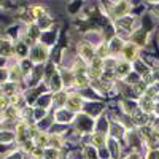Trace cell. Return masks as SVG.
<instances>
[{
    "label": "cell",
    "mask_w": 159,
    "mask_h": 159,
    "mask_svg": "<svg viewBox=\"0 0 159 159\" xmlns=\"http://www.w3.org/2000/svg\"><path fill=\"white\" fill-rule=\"evenodd\" d=\"M48 48L43 46V45H35L30 51V57L34 62H45L48 59Z\"/></svg>",
    "instance_id": "cell-6"
},
{
    "label": "cell",
    "mask_w": 159,
    "mask_h": 159,
    "mask_svg": "<svg viewBox=\"0 0 159 159\" xmlns=\"http://www.w3.org/2000/svg\"><path fill=\"white\" fill-rule=\"evenodd\" d=\"M153 111L159 116V102H156V103H154V110H153Z\"/></svg>",
    "instance_id": "cell-44"
},
{
    "label": "cell",
    "mask_w": 159,
    "mask_h": 159,
    "mask_svg": "<svg viewBox=\"0 0 159 159\" xmlns=\"http://www.w3.org/2000/svg\"><path fill=\"white\" fill-rule=\"evenodd\" d=\"M139 107H140V110L143 111V113H151L153 110H154V103H153V99H150V97H142L140 99V103H139Z\"/></svg>",
    "instance_id": "cell-13"
},
{
    "label": "cell",
    "mask_w": 159,
    "mask_h": 159,
    "mask_svg": "<svg viewBox=\"0 0 159 159\" xmlns=\"http://www.w3.org/2000/svg\"><path fill=\"white\" fill-rule=\"evenodd\" d=\"M78 52H80V56H81V59L86 61V62H91L96 57V48L91 43H86V42L78 45Z\"/></svg>",
    "instance_id": "cell-3"
},
{
    "label": "cell",
    "mask_w": 159,
    "mask_h": 159,
    "mask_svg": "<svg viewBox=\"0 0 159 159\" xmlns=\"http://www.w3.org/2000/svg\"><path fill=\"white\" fill-rule=\"evenodd\" d=\"M121 54L124 57L126 62H132V61H135L137 59V54H139V48L135 45H132V43H124V48L121 51Z\"/></svg>",
    "instance_id": "cell-8"
},
{
    "label": "cell",
    "mask_w": 159,
    "mask_h": 159,
    "mask_svg": "<svg viewBox=\"0 0 159 159\" xmlns=\"http://www.w3.org/2000/svg\"><path fill=\"white\" fill-rule=\"evenodd\" d=\"M148 119H150V116H148L147 113H143V111H142V113H134V115H132V121H134V124L139 126V127L147 126Z\"/></svg>",
    "instance_id": "cell-15"
},
{
    "label": "cell",
    "mask_w": 159,
    "mask_h": 159,
    "mask_svg": "<svg viewBox=\"0 0 159 159\" xmlns=\"http://www.w3.org/2000/svg\"><path fill=\"white\" fill-rule=\"evenodd\" d=\"M148 34L145 32L143 29H137V30H134L130 34V43L132 45H135L137 48L139 46H145L147 45V42H148Z\"/></svg>",
    "instance_id": "cell-7"
},
{
    "label": "cell",
    "mask_w": 159,
    "mask_h": 159,
    "mask_svg": "<svg viewBox=\"0 0 159 159\" xmlns=\"http://www.w3.org/2000/svg\"><path fill=\"white\" fill-rule=\"evenodd\" d=\"M107 46H108V52H110V54H119V52L123 51V48H124V42L121 38H118V37H113Z\"/></svg>",
    "instance_id": "cell-9"
},
{
    "label": "cell",
    "mask_w": 159,
    "mask_h": 159,
    "mask_svg": "<svg viewBox=\"0 0 159 159\" xmlns=\"http://www.w3.org/2000/svg\"><path fill=\"white\" fill-rule=\"evenodd\" d=\"M147 159H159V151L157 150H150L147 153Z\"/></svg>",
    "instance_id": "cell-39"
},
{
    "label": "cell",
    "mask_w": 159,
    "mask_h": 159,
    "mask_svg": "<svg viewBox=\"0 0 159 159\" xmlns=\"http://www.w3.org/2000/svg\"><path fill=\"white\" fill-rule=\"evenodd\" d=\"M16 54L19 57H25V54H27V46H25L24 43H19L18 48H16Z\"/></svg>",
    "instance_id": "cell-31"
},
{
    "label": "cell",
    "mask_w": 159,
    "mask_h": 159,
    "mask_svg": "<svg viewBox=\"0 0 159 159\" xmlns=\"http://www.w3.org/2000/svg\"><path fill=\"white\" fill-rule=\"evenodd\" d=\"M151 13H153L154 16H157V18H159V3H157V5L153 8V11H151Z\"/></svg>",
    "instance_id": "cell-42"
},
{
    "label": "cell",
    "mask_w": 159,
    "mask_h": 159,
    "mask_svg": "<svg viewBox=\"0 0 159 159\" xmlns=\"http://www.w3.org/2000/svg\"><path fill=\"white\" fill-rule=\"evenodd\" d=\"M16 135L13 134V132H0V140L2 142H10V140H13Z\"/></svg>",
    "instance_id": "cell-33"
},
{
    "label": "cell",
    "mask_w": 159,
    "mask_h": 159,
    "mask_svg": "<svg viewBox=\"0 0 159 159\" xmlns=\"http://www.w3.org/2000/svg\"><path fill=\"white\" fill-rule=\"evenodd\" d=\"M151 75H153V78H154V80H159V69H154Z\"/></svg>",
    "instance_id": "cell-43"
},
{
    "label": "cell",
    "mask_w": 159,
    "mask_h": 159,
    "mask_svg": "<svg viewBox=\"0 0 159 159\" xmlns=\"http://www.w3.org/2000/svg\"><path fill=\"white\" fill-rule=\"evenodd\" d=\"M107 145H108V148H110V154H111L113 157H118V154H119V145H118V140L110 139V140H107Z\"/></svg>",
    "instance_id": "cell-20"
},
{
    "label": "cell",
    "mask_w": 159,
    "mask_h": 159,
    "mask_svg": "<svg viewBox=\"0 0 159 159\" xmlns=\"http://www.w3.org/2000/svg\"><path fill=\"white\" fill-rule=\"evenodd\" d=\"M73 76H75V84H76L78 88H86V86H88L89 78H88L86 69L83 67V65H78V67H75Z\"/></svg>",
    "instance_id": "cell-5"
},
{
    "label": "cell",
    "mask_w": 159,
    "mask_h": 159,
    "mask_svg": "<svg viewBox=\"0 0 159 159\" xmlns=\"http://www.w3.org/2000/svg\"><path fill=\"white\" fill-rule=\"evenodd\" d=\"M0 119H2V115H0Z\"/></svg>",
    "instance_id": "cell-45"
},
{
    "label": "cell",
    "mask_w": 159,
    "mask_h": 159,
    "mask_svg": "<svg viewBox=\"0 0 159 159\" xmlns=\"http://www.w3.org/2000/svg\"><path fill=\"white\" fill-rule=\"evenodd\" d=\"M29 135V129H27V124L25 123H21L18 126V130H16V137L19 139V142H24Z\"/></svg>",
    "instance_id": "cell-18"
},
{
    "label": "cell",
    "mask_w": 159,
    "mask_h": 159,
    "mask_svg": "<svg viewBox=\"0 0 159 159\" xmlns=\"http://www.w3.org/2000/svg\"><path fill=\"white\" fill-rule=\"evenodd\" d=\"M16 113H18V108H15V107H8V108H7L5 116L11 119V118H15V116H16Z\"/></svg>",
    "instance_id": "cell-37"
},
{
    "label": "cell",
    "mask_w": 159,
    "mask_h": 159,
    "mask_svg": "<svg viewBox=\"0 0 159 159\" xmlns=\"http://www.w3.org/2000/svg\"><path fill=\"white\" fill-rule=\"evenodd\" d=\"M10 107V100L7 96H0V110H5Z\"/></svg>",
    "instance_id": "cell-35"
},
{
    "label": "cell",
    "mask_w": 159,
    "mask_h": 159,
    "mask_svg": "<svg viewBox=\"0 0 159 159\" xmlns=\"http://www.w3.org/2000/svg\"><path fill=\"white\" fill-rule=\"evenodd\" d=\"M130 72H132V65H130L129 62H126V61L118 62L116 67H115V73H116V76H119V78L127 76Z\"/></svg>",
    "instance_id": "cell-10"
},
{
    "label": "cell",
    "mask_w": 159,
    "mask_h": 159,
    "mask_svg": "<svg viewBox=\"0 0 159 159\" xmlns=\"http://www.w3.org/2000/svg\"><path fill=\"white\" fill-rule=\"evenodd\" d=\"M48 135H45V134H42V132H40V134L35 137V145H37V147L38 148H43V147H46V145H48Z\"/></svg>",
    "instance_id": "cell-26"
},
{
    "label": "cell",
    "mask_w": 159,
    "mask_h": 159,
    "mask_svg": "<svg viewBox=\"0 0 159 159\" xmlns=\"http://www.w3.org/2000/svg\"><path fill=\"white\" fill-rule=\"evenodd\" d=\"M45 157L46 159H59V151L54 150V148H51V150L45 151Z\"/></svg>",
    "instance_id": "cell-32"
},
{
    "label": "cell",
    "mask_w": 159,
    "mask_h": 159,
    "mask_svg": "<svg viewBox=\"0 0 159 159\" xmlns=\"http://www.w3.org/2000/svg\"><path fill=\"white\" fill-rule=\"evenodd\" d=\"M134 24H135V19L132 16H124L121 19H118V25H121V29L130 32L132 29H134Z\"/></svg>",
    "instance_id": "cell-14"
},
{
    "label": "cell",
    "mask_w": 159,
    "mask_h": 159,
    "mask_svg": "<svg viewBox=\"0 0 159 159\" xmlns=\"http://www.w3.org/2000/svg\"><path fill=\"white\" fill-rule=\"evenodd\" d=\"M129 10H130L129 2H118V3L110 5V15L115 19H121L124 16H129Z\"/></svg>",
    "instance_id": "cell-2"
},
{
    "label": "cell",
    "mask_w": 159,
    "mask_h": 159,
    "mask_svg": "<svg viewBox=\"0 0 159 159\" xmlns=\"http://www.w3.org/2000/svg\"><path fill=\"white\" fill-rule=\"evenodd\" d=\"M0 49H2L0 52H2L3 56H8L10 52H11V46H10L8 43H5V42H2V45H0Z\"/></svg>",
    "instance_id": "cell-36"
},
{
    "label": "cell",
    "mask_w": 159,
    "mask_h": 159,
    "mask_svg": "<svg viewBox=\"0 0 159 159\" xmlns=\"http://www.w3.org/2000/svg\"><path fill=\"white\" fill-rule=\"evenodd\" d=\"M56 119L59 123H70V121H73L75 119V115L70 111V110H67V108H61L57 113H56Z\"/></svg>",
    "instance_id": "cell-12"
},
{
    "label": "cell",
    "mask_w": 159,
    "mask_h": 159,
    "mask_svg": "<svg viewBox=\"0 0 159 159\" xmlns=\"http://www.w3.org/2000/svg\"><path fill=\"white\" fill-rule=\"evenodd\" d=\"M134 69H135V73H137V75L140 73V75H143V76H145L147 73H150L148 67H145V64H143L142 61H135V67H134Z\"/></svg>",
    "instance_id": "cell-28"
},
{
    "label": "cell",
    "mask_w": 159,
    "mask_h": 159,
    "mask_svg": "<svg viewBox=\"0 0 159 159\" xmlns=\"http://www.w3.org/2000/svg\"><path fill=\"white\" fill-rule=\"evenodd\" d=\"M52 100L56 102V105L62 107V105H65V102H67V94H65V92H62V91H59V92H56V94H54Z\"/></svg>",
    "instance_id": "cell-22"
},
{
    "label": "cell",
    "mask_w": 159,
    "mask_h": 159,
    "mask_svg": "<svg viewBox=\"0 0 159 159\" xmlns=\"http://www.w3.org/2000/svg\"><path fill=\"white\" fill-rule=\"evenodd\" d=\"M129 143L130 145H134V147H140L142 145V137H140V134H137V132H129Z\"/></svg>",
    "instance_id": "cell-27"
},
{
    "label": "cell",
    "mask_w": 159,
    "mask_h": 159,
    "mask_svg": "<svg viewBox=\"0 0 159 159\" xmlns=\"http://www.w3.org/2000/svg\"><path fill=\"white\" fill-rule=\"evenodd\" d=\"M8 80V72L5 69H0V83H5Z\"/></svg>",
    "instance_id": "cell-40"
},
{
    "label": "cell",
    "mask_w": 159,
    "mask_h": 159,
    "mask_svg": "<svg viewBox=\"0 0 159 159\" xmlns=\"http://www.w3.org/2000/svg\"><path fill=\"white\" fill-rule=\"evenodd\" d=\"M62 139L59 137V135H51L49 139H48V145L51 148H54V150H59L61 147H62Z\"/></svg>",
    "instance_id": "cell-21"
},
{
    "label": "cell",
    "mask_w": 159,
    "mask_h": 159,
    "mask_svg": "<svg viewBox=\"0 0 159 159\" xmlns=\"http://www.w3.org/2000/svg\"><path fill=\"white\" fill-rule=\"evenodd\" d=\"M49 84H51L52 91L59 92V89H61V86H62V80H61V75H59V73H54V75H52V76H51V81H49Z\"/></svg>",
    "instance_id": "cell-19"
},
{
    "label": "cell",
    "mask_w": 159,
    "mask_h": 159,
    "mask_svg": "<svg viewBox=\"0 0 159 159\" xmlns=\"http://www.w3.org/2000/svg\"><path fill=\"white\" fill-rule=\"evenodd\" d=\"M61 80H62V84L64 86L75 84V76H73V72H70V70H64L62 75H61Z\"/></svg>",
    "instance_id": "cell-16"
},
{
    "label": "cell",
    "mask_w": 159,
    "mask_h": 159,
    "mask_svg": "<svg viewBox=\"0 0 159 159\" xmlns=\"http://www.w3.org/2000/svg\"><path fill=\"white\" fill-rule=\"evenodd\" d=\"M108 132L111 134V139H121L124 134H126V130H124V127L119 124V123H111L110 126H108Z\"/></svg>",
    "instance_id": "cell-11"
},
{
    "label": "cell",
    "mask_w": 159,
    "mask_h": 159,
    "mask_svg": "<svg viewBox=\"0 0 159 159\" xmlns=\"http://www.w3.org/2000/svg\"><path fill=\"white\" fill-rule=\"evenodd\" d=\"M34 118H35V119H43V118H45V110H43V108H37V110L34 111Z\"/></svg>",
    "instance_id": "cell-38"
},
{
    "label": "cell",
    "mask_w": 159,
    "mask_h": 159,
    "mask_svg": "<svg viewBox=\"0 0 159 159\" xmlns=\"http://www.w3.org/2000/svg\"><path fill=\"white\" fill-rule=\"evenodd\" d=\"M30 11H32V18H35V19H42V18L46 16L43 7H37V5H35V7L30 8Z\"/></svg>",
    "instance_id": "cell-25"
},
{
    "label": "cell",
    "mask_w": 159,
    "mask_h": 159,
    "mask_svg": "<svg viewBox=\"0 0 159 159\" xmlns=\"http://www.w3.org/2000/svg\"><path fill=\"white\" fill-rule=\"evenodd\" d=\"M84 100L81 99V96L78 94H70L67 96V102H65V105H67V110H70L72 113H76V111H81L83 110V103Z\"/></svg>",
    "instance_id": "cell-4"
},
{
    "label": "cell",
    "mask_w": 159,
    "mask_h": 159,
    "mask_svg": "<svg viewBox=\"0 0 159 159\" xmlns=\"http://www.w3.org/2000/svg\"><path fill=\"white\" fill-rule=\"evenodd\" d=\"M5 92H7V94H10L11 97H13V96H16V84H13V83L5 84Z\"/></svg>",
    "instance_id": "cell-34"
},
{
    "label": "cell",
    "mask_w": 159,
    "mask_h": 159,
    "mask_svg": "<svg viewBox=\"0 0 159 159\" xmlns=\"http://www.w3.org/2000/svg\"><path fill=\"white\" fill-rule=\"evenodd\" d=\"M84 159H99V154H97V150L96 147H86L84 148Z\"/></svg>",
    "instance_id": "cell-23"
},
{
    "label": "cell",
    "mask_w": 159,
    "mask_h": 159,
    "mask_svg": "<svg viewBox=\"0 0 159 159\" xmlns=\"http://www.w3.org/2000/svg\"><path fill=\"white\" fill-rule=\"evenodd\" d=\"M126 81H127V83H130V84H135V83H139V81H140V76H139L135 72H130V73L127 75V78H126Z\"/></svg>",
    "instance_id": "cell-30"
},
{
    "label": "cell",
    "mask_w": 159,
    "mask_h": 159,
    "mask_svg": "<svg viewBox=\"0 0 159 159\" xmlns=\"http://www.w3.org/2000/svg\"><path fill=\"white\" fill-rule=\"evenodd\" d=\"M124 159H142V157H140V154H139V153H130V154H129V156H126Z\"/></svg>",
    "instance_id": "cell-41"
},
{
    "label": "cell",
    "mask_w": 159,
    "mask_h": 159,
    "mask_svg": "<svg viewBox=\"0 0 159 159\" xmlns=\"http://www.w3.org/2000/svg\"><path fill=\"white\" fill-rule=\"evenodd\" d=\"M38 34H40V29H38V25H30V29H29V38L30 40H37L38 38Z\"/></svg>",
    "instance_id": "cell-29"
},
{
    "label": "cell",
    "mask_w": 159,
    "mask_h": 159,
    "mask_svg": "<svg viewBox=\"0 0 159 159\" xmlns=\"http://www.w3.org/2000/svg\"><path fill=\"white\" fill-rule=\"evenodd\" d=\"M108 54H110V52H108V46L105 45V43H103V45H100V46L96 49V57H99V59H102V61H103L105 57H107Z\"/></svg>",
    "instance_id": "cell-24"
},
{
    "label": "cell",
    "mask_w": 159,
    "mask_h": 159,
    "mask_svg": "<svg viewBox=\"0 0 159 159\" xmlns=\"http://www.w3.org/2000/svg\"><path fill=\"white\" fill-rule=\"evenodd\" d=\"M103 145H107V137L105 134H100V132H96L94 135H92V147H103Z\"/></svg>",
    "instance_id": "cell-17"
},
{
    "label": "cell",
    "mask_w": 159,
    "mask_h": 159,
    "mask_svg": "<svg viewBox=\"0 0 159 159\" xmlns=\"http://www.w3.org/2000/svg\"><path fill=\"white\" fill-rule=\"evenodd\" d=\"M75 124H76V129H78L80 132H91L92 129L96 127V126H94V119H92L89 115H86V113L76 115Z\"/></svg>",
    "instance_id": "cell-1"
}]
</instances>
